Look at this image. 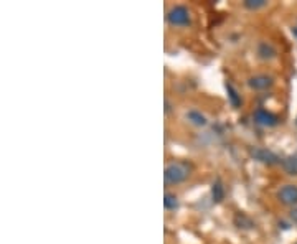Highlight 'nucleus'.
Wrapping results in <instances>:
<instances>
[{
  "label": "nucleus",
  "instance_id": "nucleus-14",
  "mask_svg": "<svg viewBox=\"0 0 297 244\" xmlns=\"http://www.w3.org/2000/svg\"><path fill=\"white\" fill-rule=\"evenodd\" d=\"M243 5L248 8V10H260V8L267 5V0H244Z\"/></svg>",
  "mask_w": 297,
  "mask_h": 244
},
{
  "label": "nucleus",
  "instance_id": "nucleus-6",
  "mask_svg": "<svg viewBox=\"0 0 297 244\" xmlns=\"http://www.w3.org/2000/svg\"><path fill=\"white\" fill-rule=\"evenodd\" d=\"M273 84L274 79L269 75H254L248 79V86L253 91H267V89L273 88Z\"/></svg>",
  "mask_w": 297,
  "mask_h": 244
},
{
  "label": "nucleus",
  "instance_id": "nucleus-11",
  "mask_svg": "<svg viewBox=\"0 0 297 244\" xmlns=\"http://www.w3.org/2000/svg\"><path fill=\"white\" fill-rule=\"evenodd\" d=\"M235 225L240 229H251V228H254L253 220L248 215H244V213H238V215L235 216Z\"/></svg>",
  "mask_w": 297,
  "mask_h": 244
},
{
  "label": "nucleus",
  "instance_id": "nucleus-2",
  "mask_svg": "<svg viewBox=\"0 0 297 244\" xmlns=\"http://www.w3.org/2000/svg\"><path fill=\"white\" fill-rule=\"evenodd\" d=\"M167 22L172 27H188L192 23V15L185 5H173L167 12Z\"/></svg>",
  "mask_w": 297,
  "mask_h": 244
},
{
  "label": "nucleus",
  "instance_id": "nucleus-1",
  "mask_svg": "<svg viewBox=\"0 0 297 244\" xmlns=\"http://www.w3.org/2000/svg\"><path fill=\"white\" fill-rule=\"evenodd\" d=\"M193 167L186 160H173L164 170V180L167 185H180L192 175Z\"/></svg>",
  "mask_w": 297,
  "mask_h": 244
},
{
  "label": "nucleus",
  "instance_id": "nucleus-7",
  "mask_svg": "<svg viewBox=\"0 0 297 244\" xmlns=\"http://www.w3.org/2000/svg\"><path fill=\"white\" fill-rule=\"evenodd\" d=\"M258 56L261 59H264V61H269V59H273L278 56V50H276V46L273 43H269V41H261L260 45H258Z\"/></svg>",
  "mask_w": 297,
  "mask_h": 244
},
{
  "label": "nucleus",
  "instance_id": "nucleus-4",
  "mask_svg": "<svg viewBox=\"0 0 297 244\" xmlns=\"http://www.w3.org/2000/svg\"><path fill=\"white\" fill-rule=\"evenodd\" d=\"M278 200L281 201L282 205L291 208L297 206V185L294 183H287V185H282L278 190Z\"/></svg>",
  "mask_w": 297,
  "mask_h": 244
},
{
  "label": "nucleus",
  "instance_id": "nucleus-17",
  "mask_svg": "<svg viewBox=\"0 0 297 244\" xmlns=\"http://www.w3.org/2000/svg\"><path fill=\"white\" fill-rule=\"evenodd\" d=\"M292 35H294V37H297V27H294V28H292Z\"/></svg>",
  "mask_w": 297,
  "mask_h": 244
},
{
  "label": "nucleus",
  "instance_id": "nucleus-13",
  "mask_svg": "<svg viewBox=\"0 0 297 244\" xmlns=\"http://www.w3.org/2000/svg\"><path fill=\"white\" fill-rule=\"evenodd\" d=\"M178 205H180V201H178V196L175 193H165L164 196V208L168 209V211H173V209L178 208Z\"/></svg>",
  "mask_w": 297,
  "mask_h": 244
},
{
  "label": "nucleus",
  "instance_id": "nucleus-12",
  "mask_svg": "<svg viewBox=\"0 0 297 244\" xmlns=\"http://www.w3.org/2000/svg\"><path fill=\"white\" fill-rule=\"evenodd\" d=\"M224 88H226L228 99H230L233 108H240V106H241V96L238 94V91L235 89V86H233L231 83H226V84H224Z\"/></svg>",
  "mask_w": 297,
  "mask_h": 244
},
{
  "label": "nucleus",
  "instance_id": "nucleus-5",
  "mask_svg": "<svg viewBox=\"0 0 297 244\" xmlns=\"http://www.w3.org/2000/svg\"><path fill=\"white\" fill-rule=\"evenodd\" d=\"M253 119H254V122L260 124V126H262V127H274L279 124L278 115H276L274 113H269V111L264 109V108H260V109L254 111Z\"/></svg>",
  "mask_w": 297,
  "mask_h": 244
},
{
  "label": "nucleus",
  "instance_id": "nucleus-9",
  "mask_svg": "<svg viewBox=\"0 0 297 244\" xmlns=\"http://www.w3.org/2000/svg\"><path fill=\"white\" fill-rule=\"evenodd\" d=\"M186 119H188L190 124H193V126H197V127H205L208 124L206 115L203 113H200V111H197V109L188 111V113H186Z\"/></svg>",
  "mask_w": 297,
  "mask_h": 244
},
{
  "label": "nucleus",
  "instance_id": "nucleus-10",
  "mask_svg": "<svg viewBox=\"0 0 297 244\" xmlns=\"http://www.w3.org/2000/svg\"><path fill=\"white\" fill-rule=\"evenodd\" d=\"M211 200H213V203H222L224 200V187L220 180H215L211 183Z\"/></svg>",
  "mask_w": 297,
  "mask_h": 244
},
{
  "label": "nucleus",
  "instance_id": "nucleus-18",
  "mask_svg": "<svg viewBox=\"0 0 297 244\" xmlns=\"http://www.w3.org/2000/svg\"><path fill=\"white\" fill-rule=\"evenodd\" d=\"M296 122H297V119H296Z\"/></svg>",
  "mask_w": 297,
  "mask_h": 244
},
{
  "label": "nucleus",
  "instance_id": "nucleus-15",
  "mask_svg": "<svg viewBox=\"0 0 297 244\" xmlns=\"http://www.w3.org/2000/svg\"><path fill=\"white\" fill-rule=\"evenodd\" d=\"M289 218H291V221L294 223V225H297V206L292 208L289 211Z\"/></svg>",
  "mask_w": 297,
  "mask_h": 244
},
{
  "label": "nucleus",
  "instance_id": "nucleus-3",
  "mask_svg": "<svg viewBox=\"0 0 297 244\" xmlns=\"http://www.w3.org/2000/svg\"><path fill=\"white\" fill-rule=\"evenodd\" d=\"M249 155H251V158H254L256 162H260V164H264L269 167L281 164L282 162L273 150H269V149H266V147H253L251 150H249Z\"/></svg>",
  "mask_w": 297,
  "mask_h": 244
},
{
  "label": "nucleus",
  "instance_id": "nucleus-8",
  "mask_svg": "<svg viewBox=\"0 0 297 244\" xmlns=\"http://www.w3.org/2000/svg\"><path fill=\"white\" fill-rule=\"evenodd\" d=\"M281 165H282V170L289 175V177H297V153L282 158Z\"/></svg>",
  "mask_w": 297,
  "mask_h": 244
},
{
  "label": "nucleus",
  "instance_id": "nucleus-16",
  "mask_svg": "<svg viewBox=\"0 0 297 244\" xmlns=\"http://www.w3.org/2000/svg\"><path fill=\"white\" fill-rule=\"evenodd\" d=\"M170 109H172L170 102H168L167 99H165V114H168V113H170Z\"/></svg>",
  "mask_w": 297,
  "mask_h": 244
}]
</instances>
